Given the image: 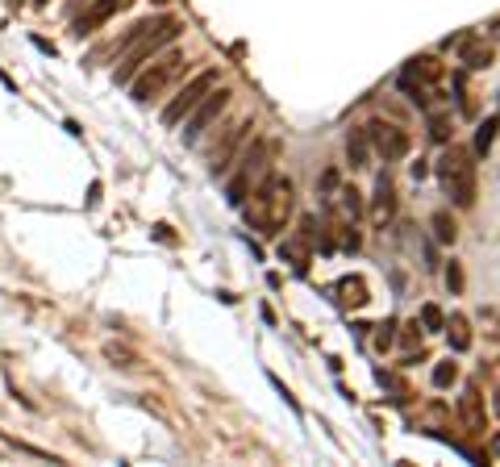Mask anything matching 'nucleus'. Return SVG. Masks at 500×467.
<instances>
[{
	"label": "nucleus",
	"mask_w": 500,
	"mask_h": 467,
	"mask_svg": "<svg viewBox=\"0 0 500 467\" xmlns=\"http://www.w3.org/2000/svg\"><path fill=\"white\" fill-rule=\"evenodd\" d=\"M226 104H229V88H217V92H209L205 100H200V104H196V109H192V113H188L183 138L196 142L200 134H205V130H209V126H213V121H217V117H221V113H226Z\"/></svg>",
	"instance_id": "nucleus-8"
},
{
	"label": "nucleus",
	"mask_w": 500,
	"mask_h": 467,
	"mask_svg": "<svg viewBox=\"0 0 500 467\" xmlns=\"http://www.w3.org/2000/svg\"><path fill=\"white\" fill-rule=\"evenodd\" d=\"M458 59H463V67H471V71H484V67H492V47H484V42H475L471 34L458 42Z\"/></svg>",
	"instance_id": "nucleus-13"
},
{
	"label": "nucleus",
	"mask_w": 500,
	"mask_h": 467,
	"mask_svg": "<svg viewBox=\"0 0 500 467\" xmlns=\"http://www.w3.org/2000/svg\"><path fill=\"white\" fill-rule=\"evenodd\" d=\"M458 380V363H451V359H442L438 368H434V388H451Z\"/></svg>",
	"instance_id": "nucleus-22"
},
{
	"label": "nucleus",
	"mask_w": 500,
	"mask_h": 467,
	"mask_svg": "<svg viewBox=\"0 0 500 467\" xmlns=\"http://www.w3.org/2000/svg\"><path fill=\"white\" fill-rule=\"evenodd\" d=\"M338 205H342V213H346L350 222H355V217H359V209H363V205H359V192H355V188H342V192H338Z\"/></svg>",
	"instance_id": "nucleus-24"
},
{
	"label": "nucleus",
	"mask_w": 500,
	"mask_h": 467,
	"mask_svg": "<svg viewBox=\"0 0 500 467\" xmlns=\"http://www.w3.org/2000/svg\"><path fill=\"white\" fill-rule=\"evenodd\" d=\"M213 88H217V71H200V75H192L180 92L167 100V109H163V126H180L183 117H188L205 96L213 92Z\"/></svg>",
	"instance_id": "nucleus-6"
},
{
	"label": "nucleus",
	"mask_w": 500,
	"mask_h": 467,
	"mask_svg": "<svg viewBox=\"0 0 500 467\" xmlns=\"http://www.w3.org/2000/svg\"><path fill=\"white\" fill-rule=\"evenodd\" d=\"M492 409H496V418H500V392H492Z\"/></svg>",
	"instance_id": "nucleus-29"
},
{
	"label": "nucleus",
	"mask_w": 500,
	"mask_h": 467,
	"mask_svg": "<svg viewBox=\"0 0 500 467\" xmlns=\"http://www.w3.org/2000/svg\"><path fill=\"white\" fill-rule=\"evenodd\" d=\"M442 329H446V338H451V351H455V355H463V351L471 346V329H467V317H463V313H455V317H451Z\"/></svg>",
	"instance_id": "nucleus-17"
},
{
	"label": "nucleus",
	"mask_w": 500,
	"mask_h": 467,
	"mask_svg": "<svg viewBox=\"0 0 500 467\" xmlns=\"http://www.w3.org/2000/svg\"><path fill=\"white\" fill-rule=\"evenodd\" d=\"M183 67H188V59H183L180 50H167L159 63H150L142 75H134V80H130V92H134V100H138V104H150L154 96H159L167 84H171V80H176V75H180Z\"/></svg>",
	"instance_id": "nucleus-4"
},
{
	"label": "nucleus",
	"mask_w": 500,
	"mask_h": 467,
	"mask_svg": "<svg viewBox=\"0 0 500 467\" xmlns=\"http://www.w3.org/2000/svg\"><path fill=\"white\" fill-rule=\"evenodd\" d=\"M488 34H492V42H500V17L492 21V25H488Z\"/></svg>",
	"instance_id": "nucleus-28"
},
{
	"label": "nucleus",
	"mask_w": 500,
	"mask_h": 467,
	"mask_svg": "<svg viewBox=\"0 0 500 467\" xmlns=\"http://www.w3.org/2000/svg\"><path fill=\"white\" fill-rule=\"evenodd\" d=\"M446 284H451V292H463V267L451 263V272H446Z\"/></svg>",
	"instance_id": "nucleus-27"
},
{
	"label": "nucleus",
	"mask_w": 500,
	"mask_h": 467,
	"mask_svg": "<svg viewBox=\"0 0 500 467\" xmlns=\"http://www.w3.org/2000/svg\"><path fill=\"white\" fill-rule=\"evenodd\" d=\"M421 326L429 329V334H438V329L446 326V313L438 305H421Z\"/></svg>",
	"instance_id": "nucleus-23"
},
{
	"label": "nucleus",
	"mask_w": 500,
	"mask_h": 467,
	"mask_svg": "<svg viewBox=\"0 0 500 467\" xmlns=\"http://www.w3.org/2000/svg\"><path fill=\"white\" fill-rule=\"evenodd\" d=\"M429 138L434 142L451 138V113H429Z\"/></svg>",
	"instance_id": "nucleus-21"
},
{
	"label": "nucleus",
	"mask_w": 500,
	"mask_h": 467,
	"mask_svg": "<svg viewBox=\"0 0 500 467\" xmlns=\"http://www.w3.org/2000/svg\"><path fill=\"white\" fill-rule=\"evenodd\" d=\"M176 34H180V17H154V21H142V34L126 42V54H121L113 80H117V84H130V80H134V75L150 63V59H154V54H159V50L176 42Z\"/></svg>",
	"instance_id": "nucleus-1"
},
{
	"label": "nucleus",
	"mask_w": 500,
	"mask_h": 467,
	"mask_svg": "<svg viewBox=\"0 0 500 467\" xmlns=\"http://www.w3.org/2000/svg\"><path fill=\"white\" fill-rule=\"evenodd\" d=\"M279 259H288L296 272H305V267H309V242H305V238H288V242H279Z\"/></svg>",
	"instance_id": "nucleus-16"
},
{
	"label": "nucleus",
	"mask_w": 500,
	"mask_h": 467,
	"mask_svg": "<svg viewBox=\"0 0 500 467\" xmlns=\"http://www.w3.org/2000/svg\"><path fill=\"white\" fill-rule=\"evenodd\" d=\"M367 142H371V150H375L384 163H401L413 146L409 134H405L401 126H392V121H371V126H367Z\"/></svg>",
	"instance_id": "nucleus-7"
},
{
	"label": "nucleus",
	"mask_w": 500,
	"mask_h": 467,
	"mask_svg": "<svg viewBox=\"0 0 500 467\" xmlns=\"http://www.w3.org/2000/svg\"><path fill=\"white\" fill-rule=\"evenodd\" d=\"M392 213H396V188H392L388 176H379L375 200H371V217H375V226H384V222H392Z\"/></svg>",
	"instance_id": "nucleus-12"
},
{
	"label": "nucleus",
	"mask_w": 500,
	"mask_h": 467,
	"mask_svg": "<svg viewBox=\"0 0 500 467\" xmlns=\"http://www.w3.org/2000/svg\"><path fill=\"white\" fill-rule=\"evenodd\" d=\"M438 180L446 188V196L455 200V205H471L475 200V163H471V154L463 150V146H451L442 159H438Z\"/></svg>",
	"instance_id": "nucleus-3"
},
{
	"label": "nucleus",
	"mask_w": 500,
	"mask_h": 467,
	"mask_svg": "<svg viewBox=\"0 0 500 467\" xmlns=\"http://www.w3.org/2000/svg\"><path fill=\"white\" fill-rule=\"evenodd\" d=\"M405 75H409V80H417V84H438V80H442V63H438V59H429V54H417V59H409Z\"/></svg>",
	"instance_id": "nucleus-14"
},
{
	"label": "nucleus",
	"mask_w": 500,
	"mask_h": 467,
	"mask_svg": "<svg viewBox=\"0 0 500 467\" xmlns=\"http://www.w3.org/2000/svg\"><path fill=\"white\" fill-rule=\"evenodd\" d=\"M346 159H350L355 171L371 167V142H367V130H350V134H346Z\"/></svg>",
	"instance_id": "nucleus-15"
},
{
	"label": "nucleus",
	"mask_w": 500,
	"mask_h": 467,
	"mask_svg": "<svg viewBox=\"0 0 500 467\" xmlns=\"http://www.w3.org/2000/svg\"><path fill=\"white\" fill-rule=\"evenodd\" d=\"M104 355H109L113 363H121V368H134L138 363V355L134 351H126V346H104Z\"/></svg>",
	"instance_id": "nucleus-25"
},
{
	"label": "nucleus",
	"mask_w": 500,
	"mask_h": 467,
	"mask_svg": "<svg viewBox=\"0 0 500 467\" xmlns=\"http://www.w3.org/2000/svg\"><path fill=\"white\" fill-rule=\"evenodd\" d=\"M292 213V184L283 176H263L250 188V205H246V222L263 233H279L288 226Z\"/></svg>",
	"instance_id": "nucleus-2"
},
{
	"label": "nucleus",
	"mask_w": 500,
	"mask_h": 467,
	"mask_svg": "<svg viewBox=\"0 0 500 467\" xmlns=\"http://www.w3.org/2000/svg\"><path fill=\"white\" fill-rule=\"evenodd\" d=\"M250 130H255L250 121H242V126H233V130H229V138L221 142L217 150H213V176H226V171H229V159H233V150H238L242 142L250 138Z\"/></svg>",
	"instance_id": "nucleus-11"
},
{
	"label": "nucleus",
	"mask_w": 500,
	"mask_h": 467,
	"mask_svg": "<svg viewBox=\"0 0 500 467\" xmlns=\"http://www.w3.org/2000/svg\"><path fill=\"white\" fill-rule=\"evenodd\" d=\"M429 226H434V238H438V242H446V246L458 238V226H455V217H451V213H434V217H429Z\"/></svg>",
	"instance_id": "nucleus-18"
},
{
	"label": "nucleus",
	"mask_w": 500,
	"mask_h": 467,
	"mask_svg": "<svg viewBox=\"0 0 500 467\" xmlns=\"http://www.w3.org/2000/svg\"><path fill=\"white\" fill-rule=\"evenodd\" d=\"M392 329H396V322L375 326V346H379V351H388V346H392Z\"/></svg>",
	"instance_id": "nucleus-26"
},
{
	"label": "nucleus",
	"mask_w": 500,
	"mask_h": 467,
	"mask_svg": "<svg viewBox=\"0 0 500 467\" xmlns=\"http://www.w3.org/2000/svg\"><path fill=\"white\" fill-rule=\"evenodd\" d=\"M121 4H126V0H88V8H84V13L75 17V25H71V34H75V38H88V34H96V30H100V25H104V21H109Z\"/></svg>",
	"instance_id": "nucleus-9"
},
{
	"label": "nucleus",
	"mask_w": 500,
	"mask_h": 467,
	"mask_svg": "<svg viewBox=\"0 0 500 467\" xmlns=\"http://www.w3.org/2000/svg\"><path fill=\"white\" fill-rule=\"evenodd\" d=\"M458 418L467 425V434L471 438H480L484 434V396H480V388L475 384H467L463 388V396H458Z\"/></svg>",
	"instance_id": "nucleus-10"
},
{
	"label": "nucleus",
	"mask_w": 500,
	"mask_h": 467,
	"mask_svg": "<svg viewBox=\"0 0 500 467\" xmlns=\"http://www.w3.org/2000/svg\"><path fill=\"white\" fill-rule=\"evenodd\" d=\"M338 292H342V305H355V309L371 301L367 288H363V280H342V284H338Z\"/></svg>",
	"instance_id": "nucleus-19"
},
{
	"label": "nucleus",
	"mask_w": 500,
	"mask_h": 467,
	"mask_svg": "<svg viewBox=\"0 0 500 467\" xmlns=\"http://www.w3.org/2000/svg\"><path fill=\"white\" fill-rule=\"evenodd\" d=\"M272 150H275L272 142H255V150L238 159L242 167H238V176H233V180H229V188H226L229 205H246V192L259 184L263 176H267V159H272Z\"/></svg>",
	"instance_id": "nucleus-5"
},
{
	"label": "nucleus",
	"mask_w": 500,
	"mask_h": 467,
	"mask_svg": "<svg viewBox=\"0 0 500 467\" xmlns=\"http://www.w3.org/2000/svg\"><path fill=\"white\" fill-rule=\"evenodd\" d=\"M492 455H500V438H492Z\"/></svg>",
	"instance_id": "nucleus-30"
},
{
	"label": "nucleus",
	"mask_w": 500,
	"mask_h": 467,
	"mask_svg": "<svg viewBox=\"0 0 500 467\" xmlns=\"http://www.w3.org/2000/svg\"><path fill=\"white\" fill-rule=\"evenodd\" d=\"M496 130H500V117L492 113V117H488V121L480 126V134H475V150H480V154H488V150H492V142H496Z\"/></svg>",
	"instance_id": "nucleus-20"
}]
</instances>
